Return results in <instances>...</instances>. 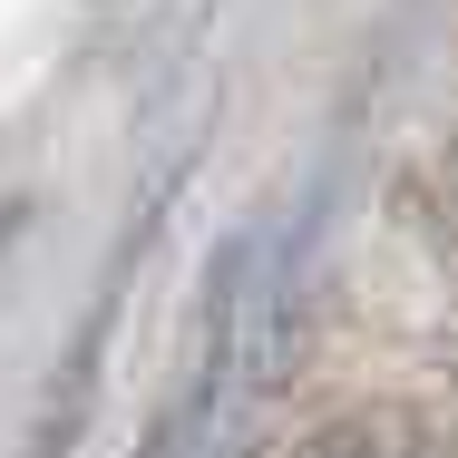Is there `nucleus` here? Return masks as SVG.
<instances>
[{
	"label": "nucleus",
	"instance_id": "obj_1",
	"mask_svg": "<svg viewBox=\"0 0 458 458\" xmlns=\"http://www.w3.org/2000/svg\"><path fill=\"white\" fill-rule=\"evenodd\" d=\"M302 458H380V449H361V439H312Z\"/></svg>",
	"mask_w": 458,
	"mask_h": 458
},
{
	"label": "nucleus",
	"instance_id": "obj_2",
	"mask_svg": "<svg viewBox=\"0 0 458 458\" xmlns=\"http://www.w3.org/2000/svg\"><path fill=\"white\" fill-rule=\"evenodd\" d=\"M0 244H10V205H0Z\"/></svg>",
	"mask_w": 458,
	"mask_h": 458
}]
</instances>
